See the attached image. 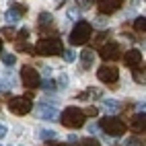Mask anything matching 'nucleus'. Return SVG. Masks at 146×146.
Masks as SVG:
<instances>
[{"label":"nucleus","mask_w":146,"mask_h":146,"mask_svg":"<svg viewBox=\"0 0 146 146\" xmlns=\"http://www.w3.org/2000/svg\"><path fill=\"white\" fill-rule=\"evenodd\" d=\"M33 52L37 56H60L64 52V43L58 37H41Z\"/></svg>","instance_id":"obj_1"},{"label":"nucleus","mask_w":146,"mask_h":146,"mask_svg":"<svg viewBox=\"0 0 146 146\" xmlns=\"http://www.w3.org/2000/svg\"><path fill=\"white\" fill-rule=\"evenodd\" d=\"M60 117V121L66 125V128H72V130H78L84 125L86 121V115L82 109H78V107H66V109L58 115Z\"/></svg>","instance_id":"obj_2"},{"label":"nucleus","mask_w":146,"mask_h":146,"mask_svg":"<svg viewBox=\"0 0 146 146\" xmlns=\"http://www.w3.org/2000/svg\"><path fill=\"white\" fill-rule=\"evenodd\" d=\"M91 33H93V25L89 21H78L74 25V29L70 31V43L72 45H84L91 39Z\"/></svg>","instance_id":"obj_3"},{"label":"nucleus","mask_w":146,"mask_h":146,"mask_svg":"<svg viewBox=\"0 0 146 146\" xmlns=\"http://www.w3.org/2000/svg\"><path fill=\"white\" fill-rule=\"evenodd\" d=\"M99 130H103L107 136H123L125 134V123L115 117V115H105L99 121Z\"/></svg>","instance_id":"obj_4"},{"label":"nucleus","mask_w":146,"mask_h":146,"mask_svg":"<svg viewBox=\"0 0 146 146\" xmlns=\"http://www.w3.org/2000/svg\"><path fill=\"white\" fill-rule=\"evenodd\" d=\"M31 109H33V105H31L29 97H13L8 101V111L15 113V115H27Z\"/></svg>","instance_id":"obj_5"},{"label":"nucleus","mask_w":146,"mask_h":146,"mask_svg":"<svg viewBox=\"0 0 146 146\" xmlns=\"http://www.w3.org/2000/svg\"><path fill=\"white\" fill-rule=\"evenodd\" d=\"M21 80L27 89H39V82H41V74L31 66H23L21 68Z\"/></svg>","instance_id":"obj_6"},{"label":"nucleus","mask_w":146,"mask_h":146,"mask_svg":"<svg viewBox=\"0 0 146 146\" xmlns=\"http://www.w3.org/2000/svg\"><path fill=\"white\" fill-rule=\"evenodd\" d=\"M97 78H99L101 82H105V84H113V82H117V78H119V70L115 66L105 64V66H101L99 70H97Z\"/></svg>","instance_id":"obj_7"},{"label":"nucleus","mask_w":146,"mask_h":146,"mask_svg":"<svg viewBox=\"0 0 146 146\" xmlns=\"http://www.w3.org/2000/svg\"><path fill=\"white\" fill-rule=\"evenodd\" d=\"M25 13H27V6L19 4V2H8V11H6L4 19H6V23L15 25V23L21 21V17H23Z\"/></svg>","instance_id":"obj_8"},{"label":"nucleus","mask_w":146,"mask_h":146,"mask_svg":"<svg viewBox=\"0 0 146 146\" xmlns=\"http://www.w3.org/2000/svg\"><path fill=\"white\" fill-rule=\"evenodd\" d=\"M97 6L101 15H113L123 6V0H97Z\"/></svg>","instance_id":"obj_9"},{"label":"nucleus","mask_w":146,"mask_h":146,"mask_svg":"<svg viewBox=\"0 0 146 146\" xmlns=\"http://www.w3.org/2000/svg\"><path fill=\"white\" fill-rule=\"evenodd\" d=\"M119 56H121V50L115 41H109V43H105L101 47V58L103 60H117Z\"/></svg>","instance_id":"obj_10"},{"label":"nucleus","mask_w":146,"mask_h":146,"mask_svg":"<svg viewBox=\"0 0 146 146\" xmlns=\"http://www.w3.org/2000/svg\"><path fill=\"white\" fill-rule=\"evenodd\" d=\"M123 64L132 68V70H138L140 64H142V54L138 50H130V52H125L123 54Z\"/></svg>","instance_id":"obj_11"},{"label":"nucleus","mask_w":146,"mask_h":146,"mask_svg":"<svg viewBox=\"0 0 146 146\" xmlns=\"http://www.w3.org/2000/svg\"><path fill=\"white\" fill-rule=\"evenodd\" d=\"M37 115H39L41 119H56L58 115H60V111L56 109L54 105H50V103H39L37 105Z\"/></svg>","instance_id":"obj_12"},{"label":"nucleus","mask_w":146,"mask_h":146,"mask_svg":"<svg viewBox=\"0 0 146 146\" xmlns=\"http://www.w3.org/2000/svg\"><path fill=\"white\" fill-rule=\"evenodd\" d=\"M80 62H82V68H89L93 66V62H95V52L93 50H84L82 54H80Z\"/></svg>","instance_id":"obj_13"},{"label":"nucleus","mask_w":146,"mask_h":146,"mask_svg":"<svg viewBox=\"0 0 146 146\" xmlns=\"http://www.w3.org/2000/svg\"><path fill=\"white\" fill-rule=\"evenodd\" d=\"M37 21H39V29H41V31H43V29H47V31H50L54 19H52L50 13H39V19H37Z\"/></svg>","instance_id":"obj_14"},{"label":"nucleus","mask_w":146,"mask_h":146,"mask_svg":"<svg viewBox=\"0 0 146 146\" xmlns=\"http://www.w3.org/2000/svg\"><path fill=\"white\" fill-rule=\"evenodd\" d=\"M132 123V130H136V132H144V113H138V115H134V117L130 119Z\"/></svg>","instance_id":"obj_15"},{"label":"nucleus","mask_w":146,"mask_h":146,"mask_svg":"<svg viewBox=\"0 0 146 146\" xmlns=\"http://www.w3.org/2000/svg\"><path fill=\"white\" fill-rule=\"evenodd\" d=\"M103 107L107 109V113H117V111L121 109V105L115 101V99H105V101H103Z\"/></svg>","instance_id":"obj_16"},{"label":"nucleus","mask_w":146,"mask_h":146,"mask_svg":"<svg viewBox=\"0 0 146 146\" xmlns=\"http://www.w3.org/2000/svg\"><path fill=\"white\" fill-rule=\"evenodd\" d=\"M15 45H17V52H33V47L29 45L27 39H15Z\"/></svg>","instance_id":"obj_17"},{"label":"nucleus","mask_w":146,"mask_h":146,"mask_svg":"<svg viewBox=\"0 0 146 146\" xmlns=\"http://www.w3.org/2000/svg\"><path fill=\"white\" fill-rule=\"evenodd\" d=\"M39 138L41 140H54V138H58V134L54 130H39Z\"/></svg>","instance_id":"obj_18"},{"label":"nucleus","mask_w":146,"mask_h":146,"mask_svg":"<svg viewBox=\"0 0 146 146\" xmlns=\"http://www.w3.org/2000/svg\"><path fill=\"white\" fill-rule=\"evenodd\" d=\"M76 146H101L97 138H82L80 142H76Z\"/></svg>","instance_id":"obj_19"},{"label":"nucleus","mask_w":146,"mask_h":146,"mask_svg":"<svg viewBox=\"0 0 146 146\" xmlns=\"http://www.w3.org/2000/svg\"><path fill=\"white\" fill-rule=\"evenodd\" d=\"M39 89H43V91L50 93V91H54V89H56V82H54V80H50V78H45V80H41V82H39Z\"/></svg>","instance_id":"obj_20"},{"label":"nucleus","mask_w":146,"mask_h":146,"mask_svg":"<svg viewBox=\"0 0 146 146\" xmlns=\"http://www.w3.org/2000/svg\"><path fill=\"white\" fill-rule=\"evenodd\" d=\"M134 29H136V31H142V33H144V29H146V19H144V17H138V19L134 21Z\"/></svg>","instance_id":"obj_21"},{"label":"nucleus","mask_w":146,"mask_h":146,"mask_svg":"<svg viewBox=\"0 0 146 146\" xmlns=\"http://www.w3.org/2000/svg\"><path fill=\"white\" fill-rule=\"evenodd\" d=\"M2 62H4L6 66H13V64L17 62V56H15V54H2Z\"/></svg>","instance_id":"obj_22"},{"label":"nucleus","mask_w":146,"mask_h":146,"mask_svg":"<svg viewBox=\"0 0 146 146\" xmlns=\"http://www.w3.org/2000/svg\"><path fill=\"white\" fill-rule=\"evenodd\" d=\"M66 84H68V76L64 72H60V78H58V86L60 89H66Z\"/></svg>","instance_id":"obj_23"},{"label":"nucleus","mask_w":146,"mask_h":146,"mask_svg":"<svg viewBox=\"0 0 146 146\" xmlns=\"http://www.w3.org/2000/svg\"><path fill=\"white\" fill-rule=\"evenodd\" d=\"M62 54H64V60H66V62H74V52H70V50H64Z\"/></svg>","instance_id":"obj_24"},{"label":"nucleus","mask_w":146,"mask_h":146,"mask_svg":"<svg viewBox=\"0 0 146 146\" xmlns=\"http://www.w3.org/2000/svg\"><path fill=\"white\" fill-rule=\"evenodd\" d=\"M2 35H6V37H13V39H15V37H17V33L13 31V29H11V27H4V29H2Z\"/></svg>","instance_id":"obj_25"},{"label":"nucleus","mask_w":146,"mask_h":146,"mask_svg":"<svg viewBox=\"0 0 146 146\" xmlns=\"http://www.w3.org/2000/svg\"><path fill=\"white\" fill-rule=\"evenodd\" d=\"M134 80H136V82H142V84H144V72L140 74V70H134Z\"/></svg>","instance_id":"obj_26"},{"label":"nucleus","mask_w":146,"mask_h":146,"mask_svg":"<svg viewBox=\"0 0 146 146\" xmlns=\"http://www.w3.org/2000/svg\"><path fill=\"white\" fill-rule=\"evenodd\" d=\"M89 132H91V136H95L97 132H99V125H97V123H89Z\"/></svg>","instance_id":"obj_27"},{"label":"nucleus","mask_w":146,"mask_h":146,"mask_svg":"<svg viewBox=\"0 0 146 146\" xmlns=\"http://www.w3.org/2000/svg\"><path fill=\"white\" fill-rule=\"evenodd\" d=\"M68 17L70 19H78V8H70V11H68Z\"/></svg>","instance_id":"obj_28"},{"label":"nucleus","mask_w":146,"mask_h":146,"mask_svg":"<svg viewBox=\"0 0 146 146\" xmlns=\"http://www.w3.org/2000/svg\"><path fill=\"white\" fill-rule=\"evenodd\" d=\"M78 2H80V4H82V6H80V8H89V6H91V4H93V0H78Z\"/></svg>","instance_id":"obj_29"},{"label":"nucleus","mask_w":146,"mask_h":146,"mask_svg":"<svg viewBox=\"0 0 146 146\" xmlns=\"http://www.w3.org/2000/svg\"><path fill=\"white\" fill-rule=\"evenodd\" d=\"M76 138H78V136H74V134H70V136H68V142H70V144H76V142H78Z\"/></svg>","instance_id":"obj_30"},{"label":"nucleus","mask_w":146,"mask_h":146,"mask_svg":"<svg viewBox=\"0 0 146 146\" xmlns=\"http://www.w3.org/2000/svg\"><path fill=\"white\" fill-rule=\"evenodd\" d=\"M105 39H107V33H101L99 37H97V43H103Z\"/></svg>","instance_id":"obj_31"},{"label":"nucleus","mask_w":146,"mask_h":146,"mask_svg":"<svg viewBox=\"0 0 146 146\" xmlns=\"http://www.w3.org/2000/svg\"><path fill=\"white\" fill-rule=\"evenodd\" d=\"M86 113H89V115H97V107H89ZM86 113H84V115H86Z\"/></svg>","instance_id":"obj_32"},{"label":"nucleus","mask_w":146,"mask_h":146,"mask_svg":"<svg viewBox=\"0 0 146 146\" xmlns=\"http://www.w3.org/2000/svg\"><path fill=\"white\" fill-rule=\"evenodd\" d=\"M95 25H97V27H105V21H103V19H97Z\"/></svg>","instance_id":"obj_33"},{"label":"nucleus","mask_w":146,"mask_h":146,"mask_svg":"<svg viewBox=\"0 0 146 146\" xmlns=\"http://www.w3.org/2000/svg\"><path fill=\"white\" fill-rule=\"evenodd\" d=\"M4 136H6V128H4V125H0V138H4Z\"/></svg>","instance_id":"obj_34"},{"label":"nucleus","mask_w":146,"mask_h":146,"mask_svg":"<svg viewBox=\"0 0 146 146\" xmlns=\"http://www.w3.org/2000/svg\"><path fill=\"white\" fill-rule=\"evenodd\" d=\"M138 113H144V103H138Z\"/></svg>","instance_id":"obj_35"},{"label":"nucleus","mask_w":146,"mask_h":146,"mask_svg":"<svg viewBox=\"0 0 146 146\" xmlns=\"http://www.w3.org/2000/svg\"><path fill=\"white\" fill-rule=\"evenodd\" d=\"M0 54H2V37H0Z\"/></svg>","instance_id":"obj_36"},{"label":"nucleus","mask_w":146,"mask_h":146,"mask_svg":"<svg viewBox=\"0 0 146 146\" xmlns=\"http://www.w3.org/2000/svg\"><path fill=\"white\" fill-rule=\"evenodd\" d=\"M56 146H66V144H56Z\"/></svg>","instance_id":"obj_37"},{"label":"nucleus","mask_w":146,"mask_h":146,"mask_svg":"<svg viewBox=\"0 0 146 146\" xmlns=\"http://www.w3.org/2000/svg\"><path fill=\"white\" fill-rule=\"evenodd\" d=\"M0 86H2V82H0Z\"/></svg>","instance_id":"obj_38"},{"label":"nucleus","mask_w":146,"mask_h":146,"mask_svg":"<svg viewBox=\"0 0 146 146\" xmlns=\"http://www.w3.org/2000/svg\"><path fill=\"white\" fill-rule=\"evenodd\" d=\"M0 146H2V144H0Z\"/></svg>","instance_id":"obj_39"}]
</instances>
